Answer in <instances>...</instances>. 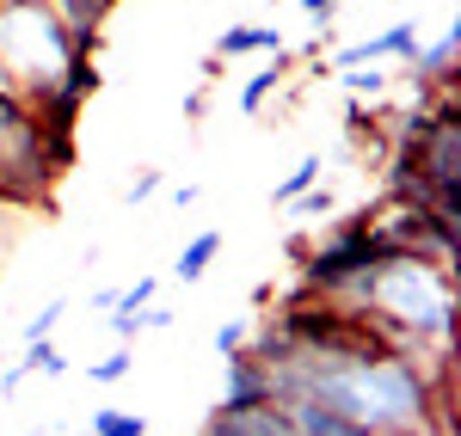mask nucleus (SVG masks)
I'll use <instances>...</instances> for the list:
<instances>
[{
	"label": "nucleus",
	"mask_w": 461,
	"mask_h": 436,
	"mask_svg": "<svg viewBox=\"0 0 461 436\" xmlns=\"http://www.w3.org/2000/svg\"><path fill=\"white\" fill-rule=\"evenodd\" d=\"M271 369V400H320L332 412L357 418L375 436H437L456 418H443V387L437 375L412 363L406 351H382V357H289V363H265Z\"/></svg>",
	"instance_id": "obj_1"
},
{
	"label": "nucleus",
	"mask_w": 461,
	"mask_h": 436,
	"mask_svg": "<svg viewBox=\"0 0 461 436\" xmlns=\"http://www.w3.org/2000/svg\"><path fill=\"white\" fill-rule=\"evenodd\" d=\"M80 62V43L56 19L50 0H0V80L19 99H50L62 93V74Z\"/></svg>",
	"instance_id": "obj_2"
},
{
	"label": "nucleus",
	"mask_w": 461,
	"mask_h": 436,
	"mask_svg": "<svg viewBox=\"0 0 461 436\" xmlns=\"http://www.w3.org/2000/svg\"><path fill=\"white\" fill-rule=\"evenodd\" d=\"M393 258H400V246L375 227V216H351V221H339V234H332L326 246H308V258L295 264V271H302L295 289L363 307L369 289H375V277L388 271Z\"/></svg>",
	"instance_id": "obj_3"
},
{
	"label": "nucleus",
	"mask_w": 461,
	"mask_h": 436,
	"mask_svg": "<svg viewBox=\"0 0 461 436\" xmlns=\"http://www.w3.org/2000/svg\"><path fill=\"white\" fill-rule=\"evenodd\" d=\"M203 436H295L289 424V412L277 400L265 405H210V418H203Z\"/></svg>",
	"instance_id": "obj_4"
},
{
	"label": "nucleus",
	"mask_w": 461,
	"mask_h": 436,
	"mask_svg": "<svg viewBox=\"0 0 461 436\" xmlns=\"http://www.w3.org/2000/svg\"><path fill=\"white\" fill-rule=\"evenodd\" d=\"M289 412V424H295V436H375V431H363L357 418H345V412H332V405H320V400H277Z\"/></svg>",
	"instance_id": "obj_5"
},
{
	"label": "nucleus",
	"mask_w": 461,
	"mask_h": 436,
	"mask_svg": "<svg viewBox=\"0 0 461 436\" xmlns=\"http://www.w3.org/2000/svg\"><path fill=\"white\" fill-rule=\"evenodd\" d=\"M50 6L68 25V37L80 43V56H93L99 49V31H105V19H111V0H50Z\"/></svg>",
	"instance_id": "obj_6"
},
{
	"label": "nucleus",
	"mask_w": 461,
	"mask_h": 436,
	"mask_svg": "<svg viewBox=\"0 0 461 436\" xmlns=\"http://www.w3.org/2000/svg\"><path fill=\"white\" fill-rule=\"evenodd\" d=\"M265 400H271V369L252 351H234L228 357V400L221 405H265Z\"/></svg>",
	"instance_id": "obj_7"
},
{
	"label": "nucleus",
	"mask_w": 461,
	"mask_h": 436,
	"mask_svg": "<svg viewBox=\"0 0 461 436\" xmlns=\"http://www.w3.org/2000/svg\"><path fill=\"white\" fill-rule=\"evenodd\" d=\"M252 49L277 56V49H284V31H277V25H228V31L215 37V62H228V56H252Z\"/></svg>",
	"instance_id": "obj_8"
},
{
	"label": "nucleus",
	"mask_w": 461,
	"mask_h": 436,
	"mask_svg": "<svg viewBox=\"0 0 461 436\" xmlns=\"http://www.w3.org/2000/svg\"><path fill=\"white\" fill-rule=\"evenodd\" d=\"M456 56H461V31H456V19H449V31L437 37L430 49H419V56H412V74H419V86H437L443 74L456 80Z\"/></svg>",
	"instance_id": "obj_9"
},
{
	"label": "nucleus",
	"mask_w": 461,
	"mask_h": 436,
	"mask_svg": "<svg viewBox=\"0 0 461 436\" xmlns=\"http://www.w3.org/2000/svg\"><path fill=\"white\" fill-rule=\"evenodd\" d=\"M215 253H221V227H203V234H197V240L178 253L173 277H178V283H197V277H203V271L215 264Z\"/></svg>",
	"instance_id": "obj_10"
},
{
	"label": "nucleus",
	"mask_w": 461,
	"mask_h": 436,
	"mask_svg": "<svg viewBox=\"0 0 461 436\" xmlns=\"http://www.w3.org/2000/svg\"><path fill=\"white\" fill-rule=\"evenodd\" d=\"M19 375H68V357H62L50 338H32L25 357H19Z\"/></svg>",
	"instance_id": "obj_11"
},
{
	"label": "nucleus",
	"mask_w": 461,
	"mask_h": 436,
	"mask_svg": "<svg viewBox=\"0 0 461 436\" xmlns=\"http://www.w3.org/2000/svg\"><path fill=\"white\" fill-rule=\"evenodd\" d=\"M320 173H326V160H320V154H308V160H302V166H295V173L271 191V203H277V209H284V203H295L302 191H314V184H320Z\"/></svg>",
	"instance_id": "obj_12"
},
{
	"label": "nucleus",
	"mask_w": 461,
	"mask_h": 436,
	"mask_svg": "<svg viewBox=\"0 0 461 436\" xmlns=\"http://www.w3.org/2000/svg\"><path fill=\"white\" fill-rule=\"evenodd\" d=\"M284 62H271V68H265V74H252V80H247V93H240V105H247V117H252V111H258V105H265V99H271V93H277V86H284Z\"/></svg>",
	"instance_id": "obj_13"
},
{
	"label": "nucleus",
	"mask_w": 461,
	"mask_h": 436,
	"mask_svg": "<svg viewBox=\"0 0 461 436\" xmlns=\"http://www.w3.org/2000/svg\"><path fill=\"white\" fill-rule=\"evenodd\" d=\"M93 436H148V418H136V412H99L93 418Z\"/></svg>",
	"instance_id": "obj_14"
},
{
	"label": "nucleus",
	"mask_w": 461,
	"mask_h": 436,
	"mask_svg": "<svg viewBox=\"0 0 461 436\" xmlns=\"http://www.w3.org/2000/svg\"><path fill=\"white\" fill-rule=\"evenodd\" d=\"M247 338H252V320L240 314V320H228V326L215 332V351H221V357H234V351H247Z\"/></svg>",
	"instance_id": "obj_15"
},
{
	"label": "nucleus",
	"mask_w": 461,
	"mask_h": 436,
	"mask_svg": "<svg viewBox=\"0 0 461 436\" xmlns=\"http://www.w3.org/2000/svg\"><path fill=\"white\" fill-rule=\"evenodd\" d=\"M130 363H136L130 351H111V357H99V363H93V381H99V387H111V381H123V375H130Z\"/></svg>",
	"instance_id": "obj_16"
},
{
	"label": "nucleus",
	"mask_w": 461,
	"mask_h": 436,
	"mask_svg": "<svg viewBox=\"0 0 461 436\" xmlns=\"http://www.w3.org/2000/svg\"><path fill=\"white\" fill-rule=\"evenodd\" d=\"M62 314H68V301H50V307H37V320L25 326V344H32V338H50V332L62 326Z\"/></svg>",
	"instance_id": "obj_17"
},
{
	"label": "nucleus",
	"mask_w": 461,
	"mask_h": 436,
	"mask_svg": "<svg viewBox=\"0 0 461 436\" xmlns=\"http://www.w3.org/2000/svg\"><path fill=\"white\" fill-rule=\"evenodd\" d=\"M345 80H351L357 99H375V93H388V74H382V68H351Z\"/></svg>",
	"instance_id": "obj_18"
},
{
	"label": "nucleus",
	"mask_w": 461,
	"mask_h": 436,
	"mask_svg": "<svg viewBox=\"0 0 461 436\" xmlns=\"http://www.w3.org/2000/svg\"><path fill=\"white\" fill-rule=\"evenodd\" d=\"M332 203H339V197H332V191H302V203H284V209H302V216H332Z\"/></svg>",
	"instance_id": "obj_19"
},
{
	"label": "nucleus",
	"mask_w": 461,
	"mask_h": 436,
	"mask_svg": "<svg viewBox=\"0 0 461 436\" xmlns=\"http://www.w3.org/2000/svg\"><path fill=\"white\" fill-rule=\"evenodd\" d=\"M154 191H160V173H136V179H130V203H148Z\"/></svg>",
	"instance_id": "obj_20"
},
{
	"label": "nucleus",
	"mask_w": 461,
	"mask_h": 436,
	"mask_svg": "<svg viewBox=\"0 0 461 436\" xmlns=\"http://www.w3.org/2000/svg\"><path fill=\"white\" fill-rule=\"evenodd\" d=\"M302 13H308L314 25H332V13H339V0H302Z\"/></svg>",
	"instance_id": "obj_21"
},
{
	"label": "nucleus",
	"mask_w": 461,
	"mask_h": 436,
	"mask_svg": "<svg viewBox=\"0 0 461 436\" xmlns=\"http://www.w3.org/2000/svg\"><path fill=\"white\" fill-rule=\"evenodd\" d=\"M80 436H93V431H80Z\"/></svg>",
	"instance_id": "obj_22"
}]
</instances>
